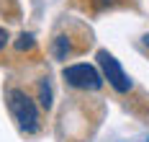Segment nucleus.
I'll use <instances>...</instances> for the list:
<instances>
[{"label":"nucleus","mask_w":149,"mask_h":142,"mask_svg":"<svg viewBox=\"0 0 149 142\" xmlns=\"http://www.w3.org/2000/svg\"><path fill=\"white\" fill-rule=\"evenodd\" d=\"M39 103H41V109H52V85H49V80H39Z\"/></svg>","instance_id":"obj_5"},{"label":"nucleus","mask_w":149,"mask_h":142,"mask_svg":"<svg viewBox=\"0 0 149 142\" xmlns=\"http://www.w3.org/2000/svg\"><path fill=\"white\" fill-rule=\"evenodd\" d=\"M144 44H147V47H149V34H147V36H144Z\"/></svg>","instance_id":"obj_8"},{"label":"nucleus","mask_w":149,"mask_h":142,"mask_svg":"<svg viewBox=\"0 0 149 142\" xmlns=\"http://www.w3.org/2000/svg\"><path fill=\"white\" fill-rule=\"evenodd\" d=\"M52 52L57 60H67V54L72 52V44H70V36H57L54 44H52Z\"/></svg>","instance_id":"obj_4"},{"label":"nucleus","mask_w":149,"mask_h":142,"mask_svg":"<svg viewBox=\"0 0 149 142\" xmlns=\"http://www.w3.org/2000/svg\"><path fill=\"white\" fill-rule=\"evenodd\" d=\"M33 44H36V41H33V34H21V36H18V41H15V49H18V52H26V49H33Z\"/></svg>","instance_id":"obj_6"},{"label":"nucleus","mask_w":149,"mask_h":142,"mask_svg":"<svg viewBox=\"0 0 149 142\" xmlns=\"http://www.w3.org/2000/svg\"><path fill=\"white\" fill-rule=\"evenodd\" d=\"M5 101H8V111H10V116L15 119V124L21 127L23 132L33 134L39 129V109L31 101V96L23 93L21 88H10L5 93Z\"/></svg>","instance_id":"obj_1"},{"label":"nucleus","mask_w":149,"mask_h":142,"mask_svg":"<svg viewBox=\"0 0 149 142\" xmlns=\"http://www.w3.org/2000/svg\"><path fill=\"white\" fill-rule=\"evenodd\" d=\"M98 65H100V72H103V78L111 83L113 91H118V93H129V91H131L129 75L123 72V67L118 65V60H116L111 52L100 49V52H98Z\"/></svg>","instance_id":"obj_3"},{"label":"nucleus","mask_w":149,"mask_h":142,"mask_svg":"<svg viewBox=\"0 0 149 142\" xmlns=\"http://www.w3.org/2000/svg\"><path fill=\"white\" fill-rule=\"evenodd\" d=\"M5 44H8V31H5V29H0V49L5 47Z\"/></svg>","instance_id":"obj_7"},{"label":"nucleus","mask_w":149,"mask_h":142,"mask_svg":"<svg viewBox=\"0 0 149 142\" xmlns=\"http://www.w3.org/2000/svg\"><path fill=\"white\" fill-rule=\"evenodd\" d=\"M62 78L67 80V85L80 88V91H98V88L103 85V80H105L93 65H85V62L64 67V70H62Z\"/></svg>","instance_id":"obj_2"}]
</instances>
